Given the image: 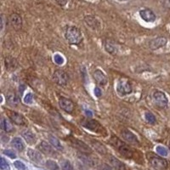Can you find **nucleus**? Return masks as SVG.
<instances>
[{"label": "nucleus", "instance_id": "obj_30", "mask_svg": "<svg viewBox=\"0 0 170 170\" xmlns=\"http://www.w3.org/2000/svg\"><path fill=\"white\" fill-rule=\"evenodd\" d=\"M61 169L62 170H74L71 163L68 160H64L61 162Z\"/></svg>", "mask_w": 170, "mask_h": 170}, {"label": "nucleus", "instance_id": "obj_31", "mask_svg": "<svg viewBox=\"0 0 170 170\" xmlns=\"http://www.w3.org/2000/svg\"><path fill=\"white\" fill-rule=\"evenodd\" d=\"M156 152L158 153L159 155L163 156H168V150L165 148V147H163L162 146H158L156 147Z\"/></svg>", "mask_w": 170, "mask_h": 170}, {"label": "nucleus", "instance_id": "obj_40", "mask_svg": "<svg viewBox=\"0 0 170 170\" xmlns=\"http://www.w3.org/2000/svg\"><path fill=\"white\" fill-rule=\"evenodd\" d=\"M85 112H86V115L88 116V117H91L92 116H93V114H92V112H90V111H85Z\"/></svg>", "mask_w": 170, "mask_h": 170}, {"label": "nucleus", "instance_id": "obj_13", "mask_svg": "<svg viewBox=\"0 0 170 170\" xmlns=\"http://www.w3.org/2000/svg\"><path fill=\"white\" fill-rule=\"evenodd\" d=\"M85 23L87 24V26L92 28L93 30H98L100 28V21L93 15H87L84 17Z\"/></svg>", "mask_w": 170, "mask_h": 170}, {"label": "nucleus", "instance_id": "obj_41", "mask_svg": "<svg viewBox=\"0 0 170 170\" xmlns=\"http://www.w3.org/2000/svg\"><path fill=\"white\" fill-rule=\"evenodd\" d=\"M120 1H127V0H120Z\"/></svg>", "mask_w": 170, "mask_h": 170}, {"label": "nucleus", "instance_id": "obj_11", "mask_svg": "<svg viewBox=\"0 0 170 170\" xmlns=\"http://www.w3.org/2000/svg\"><path fill=\"white\" fill-rule=\"evenodd\" d=\"M167 42H168V40H167L166 37H156V38H153L151 40H150L149 48L151 49H152V50H156V49H158L160 48L165 46L167 44Z\"/></svg>", "mask_w": 170, "mask_h": 170}, {"label": "nucleus", "instance_id": "obj_35", "mask_svg": "<svg viewBox=\"0 0 170 170\" xmlns=\"http://www.w3.org/2000/svg\"><path fill=\"white\" fill-rule=\"evenodd\" d=\"M0 167H1V169L2 170H10V165L9 163H7L5 159L2 157L1 158V163H0Z\"/></svg>", "mask_w": 170, "mask_h": 170}, {"label": "nucleus", "instance_id": "obj_14", "mask_svg": "<svg viewBox=\"0 0 170 170\" xmlns=\"http://www.w3.org/2000/svg\"><path fill=\"white\" fill-rule=\"evenodd\" d=\"M37 148L40 150L41 151L44 153V154L47 155V156H56V152H55V151L53 149V147H52L50 145H49L47 142H45V141H42V142L37 146Z\"/></svg>", "mask_w": 170, "mask_h": 170}, {"label": "nucleus", "instance_id": "obj_1", "mask_svg": "<svg viewBox=\"0 0 170 170\" xmlns=\"http://www.w3.org/2000/svg\"><path fill=\"white\" fill-rule=\"evenodd\" d=\"M65 37L69 44L73 45H78L83 42V35L81 33V31L74 26H69L66 27L65 32Z\"/></svg>", "mask_w": 170, "mask_h": 170}, {"label": "nucleus", "instance_id": "obj_12", "mask_svg": "<svg viewBox=\"0 0 170 170\" xmlns=\"http://www.w3.org/2000/svg\"><path fill=\"white\" fill-rule=\"evenodd\" d=\"M139 15L143 20L146 22H153L156 20V15L152 10L150 9H144V10H139Z\"/></svg>", "mask_w": 170, "mask_h": 170}, {"label": "nucleus", "instance_id": "obj_8", "mask_svg": "<svg viewBox=\"0 0 170 170\" xmlns=\"http://www.w3.org/2000/svg\"><path fill=\"white\" fill-rule=\"evenodd\" d=\"M9 22L14 30L17 31V32L22 28V18L19 14H11L9 16Z\"/></svg>", "mask_w": 170, "mask_h": 170}, {"label": "nucleus", "instance_id": "obj_17", "mask_svg": "<svg viewBox=\"0 0 170 170\" xmlns=\"http://www.w3.org/2000/svg\"><path fill=\"white\" fill-rule=\"evenodd\" d=\"M4 63H5L6 69L10 71H15L18 67V62L15 58L11 57V56H8V57L5 58Z\"/></svg>", "mask_w": 170, "mask_h": 170}, {"label": "nucleus", "instance_id": "obj_24", "mask_svg": "<svg viewBox=\"0 0 170 170\" xmlns=\"http://www.w3.org/2000/svg\"><path fill=\"white\" fill-rule=\"evenodd\" d=\"M11 145L12 146H14V148H15L17 151H22L25 148V146H24L23 141L21 140L20 138H18V137H15L12 139L11 141Z\"/></svg>", "mask_w": 170, "mask_h": 170}, {"label": "nucleus", "instance_id": "obj_38", "mask_svg": "<svg viewBox=\"0 0 170 170\" xmlns=\"http://www.w3.org/2000/svg\"><path fill=\"white\" fill-rule=\"evenodd\" d=\"M56 3L61 7H64L66 3H67V0H55Z\"/></svg>", "mask_w": 170, "mask_h": 170}, {"label": "nucleus", "instance_id": "obj_3", "mask_svg": "<svg viewBox=\"0 0 170 170\" xmlns=\"http://www.w3.org/2000/svg\"><path fill=\"white\" fill-rule=\"evenodd\" d=\"M133 91L132 84L127 78H121L119 79L117 84V92L121 96H125L127 95H130Z\"/></svg>", "mask_w": 170, "mask_h": 170}, {"label": "nucleus", "instance_id": "obj_2", "mask_svg": "<svg viewBox=\"0 0 170 170\" xmlns=\"http://www.w3.org/2000/svg\"><path fill=\"white\" fill-rule=\"evenodd\" d=\"M110 143L118 151V152L122 156H125L127 158H132L134 156L133 150L128 145H126L125 143L122 142L121 139H119L117 137H115V136L112 137Z\"/></svg>", "mask_w": 170, "mask_h": 170}, {"label": "nucleus", "instance_id": "obj_37", "mask_svg": "<svg viewBox=\"0 0 170 170\" xmlns=\"http://www.w3.org/2000/svg\"><path fill=\"white\" fill-rule=\"evenodd\" d=\"M94 92H95V95L96 96V97H100V96H101L102 95L101 89H100V88H98V87H96V88H95Z\"/></svg>", "mask_w": 170, "mask_h": 170}, {"label": "nucleus", "instance_id": "obj_27", "mask_svg": "<svg viewBox=\"0 0 170 170\" xmlns=\"http://www.w3.org/2000/svg\"><path fill=\"white\" fill-rule=\"evenodd\" d=\"M145 118H146V122L150 123V124H154L156 122V117H155V116L153 115L151 112H146Z\"/></svg>", "mask_w": 170, "mask_h": 170}, {"label": "nucleus", "instance_id": "obj_25", "mask_svg": "<svg viewBox=\"0 0 170 170\" xmlns=\"http://www.w3.org/2000/svg\"><path fill=\"white\" fill-rule=\"evenodd\" d=\"M7 100H8V102L10 103V105H16L17 104L19 103V101H20L19 97L15 94V92H10V93L8 94Z\"/></svg>", "mask_w": 170, "mask_h": 170}, {"label": "nucleus", "instance_id": "obj_6", "mask_svg": "<svg viewBox=\"0 0 170 170\" xmlns=\"http://www.w3.org/2000/svg\"><path fill=\"white\" fill-rule=\"evenodd\" d=\"M152 97L156 105H157L160 108H164L168 105V100L166 95L163 92L156 90V91L153 93Z\"/></svg>", "mask_w": 170, "mask_h": 170}, {"label": "nucleus", "instance_id": "obj_39", "mask_svg": "<svg viewBox=\"0 0 170 170\" xmlns=\"http://www.w3.org/2000/svg\"><path fill=\"white\" fill-rule=\"evenodd\" d=\"M100 170H111V168H109L108 165H106V164H102L101 167L100 168Z\"/></svg>", "mask_w": 170, "mask_h": 170}, {"label": "nucleus", "instance_id": "obj_33", "mask_svg": "<svg viewBox=\"0 0 170 170\" xmlns=\"http://www.w3.org/2000/svg\"><path fill=\"white\" fill-rule=\"evenodd\" d=\"M54 61L57 65H63L64 63V58L61 54H56L54 55Z\"/></svg>", "mask_w": 170, "mask_h": 170}, {"label": "nucleus", "instance_id": "obj_19", "mask_svg": "<svg viewBox=\"0 0 170 170\" xmlns=\"http://www.w3.org/2000/svg\"><path fill=\"white\" fill-rule=\"evenodd\" d=\"M71 141L76 148H78V150H80L83 152H90V151H91L90 148H89L85 143L82 142L81 140H79V139H71Z\"/></svg>", "mask_w": 170, "mask_h": 170}, {"label": "nucleus", "instance_id": "obj_28", "mask_svg": "<svg viewBox=\"0 0 170 170\" xmlns=\"http://www.w3.org/2000/svg\"><path fill=\"white\" fill-rule=\"evenodd\" d=\"M46 167L49 170H59L58 164L53 160H48L47 162H46Z\"/></svg>", "mask_w": 170, "mask_h": 170}, {"label": "nucleus", "instance_id": "obj_22", "mask_svg": "<svg viewBox=\"0 0 170 170\" xmlns=\"http://www.w3.org/2000/svg\"><path fill=\"white\" fill-rule=\"evenodd\" d=\"M105 50L108 52L109 54H114L117 53V48L112 41L111 40H105Z\"/></svg>", "mask_w": 170, "mask_h": 170}, {"label": "nucleus", "instance_id": "obj_36", "mask_svg": "<svg viewBox=\"0 0 170 170\" xmlns=\"http://www.w3.org/2000/svg\"><path fill=\"white\" fill-rule=\"evenodd\" d=\"M3 154L6 155V156H10V158H15V157H16L15 153L12 150H4V151H3Z\"/></svg>", "mask_w": 170, "mask_h": 170}, {"label": "nucleus", "instance_id": "obj_9", "mask_svg": "<svg viewBox=\"0 0 170 170\" xmlns=\"http://www.w3.org/2000/svg\"><path fill=\"white\" fill-rule=\"evenodd\" d=\"M59 105L63 111L68 113H71L73 112L75 108V105L73 102L71 101V100H69L67 98L65 97H61L59 100Z\"/></svg>", "mask_w": 170, "mask_h": 170}, {"label": "nucleus", "instance_id": "obj_26", "mask_svg": "<svg viewBox=\"0 0 170 170\" xmlns=\"http://www.w3.org/2000/svg\"><path fill=\"white\" fill-rule=\"evenodd\" d=\"M49 142H50L51 145L54 146L55 149L58 150V151H62V150H63V147H62L61 144L60 143V140H59L57 138H55L54 136H49Z\"/></svg>", "mask_w": 170, "mask_h": 170}, {"label": "nucleus", "instance_id": "obj_10", "mask_svg": "<svg viewBox=\"0 0 170 170\" xmlns=\"http://www.w3.org/2000/svg\"><path fill=\"white\" fill-rule=\"evenodd\" d=\"M150 163L151 166L156 170H164L168 167V163L165 159L158 157V156H153L150 159Z\"/></svg>", "mask_w": 170, "mask_h": 170}, {"label": "nucleus", "instance_id": "obj_23", "mask_svg": "<svg viewBox=\"0 0 170 170\" xmlns=\"http://www.w3.org/2000/svg\"><path fill=\"white\" fill-rule=\"evenodd\" d=\"M110 163H111V164H112V166L115 168L116 169L125 170V166H124V164H123L121 161H119L117 158L114 157V156H110Z\"/></svg>", "mask_w": 170, "mask_h": 170}, {"label": "nucleus", "instance_id": "obj_34", "mask_svg": "<svg viewBox=\"0 0 170 170\" xmlns=\"http://www.w3.org/2000/svg\"><path fill=\"white\" fill-rule=\"evenodd\" d=\"M14 165H15V167L17 169L27 170V167H26V165H25L22 162H20V161H15V162L14 163Z\"/></svg>", "mask_w": 170, "mask_h": 170}, {"label": "nucleus", "instance_id": "obj_18", "mask_svg": "<svg viewBox=\"0 0 170 170\" xmlns=\"http://www.w3.org/2000/svg\"><path fill=\"white\" fill-rule=\"evenodd\" d=\"M27 156H29V158L32 162L36 163H40L43 161V157L41 156L40 153L32 149H28V151H27Z\"/></svg>", "mask_w": 170, "mask_h": 170}, {"label": "nucleus", "instance_id": "obj_16", "mask_svg": "<svg viewBox=\"0 0 170 170\" xmlns=\"http://www.w3.org/2000/svg\"><path fill=\"white\" fill-rule=\"evenodd\" d=\"M122 138L130 144L139 145V140L137 139V137L131 131H129V129H123L122 131Z\"/></svg>", "mask_w": 170, "mask_h": 170}, {"label": "nucleus", "instance_id": "obj_7", "mask_svg": "<svg viewBox=\"0 0 170 170\" xmlns=\"http://www.w3.org/2000/svg\"><path fill=\"white\" fill-rule=\"evenodd\" d=\"M68 75L66 72L62 70H56L53 74V80H54L57 84L61 85V86H64L66 85L68 82Z\"/></svg>", "mask_w": 170, "mask_h": 170}, {"label": "nucleus", "instance_id": "obj_15", "mask_svg": "<svg viewBox=\"0 0 170 170\" xmlns=\"http://www.w3.org/2000/svg\"><path fill=\"white\" fill-rule=\"evenodd\" d=\"M93 78L95 79V81L98 83L99 85H101V86H104L107 83V78L105 75V73L100 70V69H97L95 70L94 72H93Z\"/></svg>", "mask_w": 170, "mask_h": 170}, {"label": "nucleus", "instance_id": "obj_43", "mask_svg": "<svg viewBox=\"0 0 170 170\" xmlns=\"http://www.w3.org/2000/svg\"><path fill=\"white\" fill-rule=\"evenodd\" d=\"M169 2H170V0H169Z\"/></svg>", "mask_w": 170, "mask_h": 170}, {"label": "nucleus", "instance_id": "obj_4", "mask_svg": "<svg viewBox=\"0 0 170 170\" xmlns=\"http://www.w3.org/2000/svg\"><path fill=\"white\" fill-rule=\"evenodd\" d=\"M6 114L8 116V117L10 119V121L14 122L15 124H16V125L27 126L28 124L26 118L24 117V116L18 113V112L8 110L6 112Z\"/></svg>", "mask_w": 170, "mask_h": 170}, {"label": "nucleus", "instance_id": "obj_5", "mask_svg": "<svg viewBox=\"0 0 170 170\" xmlns=\"http://www.w3.org/2000/svg\"><path fill=\"white\" fill-rule=\"evenodd\" d=\"M83 125L84 126V128L91 130L93 132L98 133V134H102L103 132H105V129L103 128V126L97 122L96 120L94 119H88L83 122Z\"/></svg>", "mask_w": 170, "mask_h": 170}, {"label": "nucleus", "instance_id": "obj_42", "mask_svg": "<svg viewBox=\"0 0 170 170\" xmlns=\"http://www.w3.org/2000/svg\"><path fill=\"white\" fill-rule=\"evenodd\" d=\"M169 148H170V145H169Z\"/></svg>", "mask_w": 170, "mask_h": 170}, {"label": "nucleus", "instance_id": "obj_29", "mask_svg": "<svg viewBox=\"0 0 170 170\" xmlns=\"http://www.w3.org/2000/svg\"><path fill=\"white\" fill-rule=\"evenodd\" d=\"M93 146H95V148L96 149V151H98V152H100V154H105V152H106V150H105V146H102L100 143L99 142H93Z\"/></svg>", "mask_w": 170, "mask_h": 170}, {"label": "nucleus", "instance_id": "obj_20", "mask_svg": "<svg viewBox=\"0 0 170 170\" xmlns=\"http://www.w3.org/2000/svg\"><path fill=\"white\" fill-rule=\"evenodd\" d=\"M22 136L28 144L30 145H33L36 142V136L33 133L30 131V130H25L22 132Z\"/></svg>", "mask_w": 170, "mask_h": 170}, {"label": "nucleus", "instance_id": "obj_32", "mask_svg": "<svg viewBox=\"0 0 170 170\" xmlns=\"http://www.w3.org/2000/svg\"><path fill=\"white\" fill-rule=\"evenodd\" d=\"M33 101V95L32 93H28L24 97V103L25 104H32Z\"/></svg>", "mask_w": 170, "mask_h": 170}, {"label": "nucleus", "instance_id": "obj_21", "mask_svg": "<svg viewBox=\"0 0 170 170\" xmlns=\"http://www.w3.org/2000/svg\"><path fill=\"white\" fill-rule=\"evenodd\" d=\"M1 129L4 130L6 133H12L15 131L13 125L11 124V122L5 118H2L1 121Z\"/></svg>", "mask_w": 170, "mask_h": 170}]
</instances>
